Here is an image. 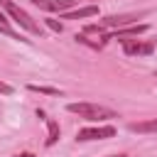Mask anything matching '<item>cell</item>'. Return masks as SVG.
Returning a JSON list of instances; mask_svg holds the SVG:
<instances>
[{
  "instance_id": "1",
  "label": "cell",
  "mask_w": 157,
  "mask_h": 157,
  "mask_svg": "<svg viewBox=\"0 0 157 157\" xmlns=\"http://www.w3.org/2000/svg\"><path fill=\"white\" fill-rule=\"evenodd\" d=\"M66 110L74 113V115H78V118H83V120H91V123L118 118L115 110H110V108H105V105H96V103H69Z\"/></svg>"
},
{
  "instance_id": "2",
  "label": "cell",
  "mask_w": 157,
  "mask_h": 157,
  "mask_svg": "<svg viewBox=\"0 0 157 157\" xmlns=\"http://www.w3.org/2000/svg\"><path fill=\"white\" fill-rule=\"evenodd\" d=\"M0 5H2V10L12 17V22H17L22 29H27V32H32V34H42V29H39V25L32 20V15L25 12L15 0H0Z\"/></svg>"
},
{
  "instance_id": "3",
  "label": "cell",
  "mask_w": 157,
  "mask_h": 157,
  "mask_svg": "<svg viewBox=\"0 0 157 157\" xmlns=\"http://www.w3.org/2000/svg\"><path fill=\"white\" fill-rule=\"evenodd\" d=\"M120 44H123V52L128 56H147V54L155 52L152 42H140V39H130V37H123Z\"/></svg>"
},
{
  "instance_id": "4",
  "label": "cell",
  "mask_w": 157,
  "mask_h": 157,
  "mask_svg": "<svg viewBox=\"0 0 157 157\" xmlns=\"http://www.w3.org/2000/svg\"><path fill=\"white\" fill-rule=\"evenodd\" d=\"M115 135V128L113 125H101V128H81L76 132V140L78 142H88V140H105V137H113Z\"/></svg>"
},
{
  "instance_id": "5",
  "label": "cell",
  "mask_w": 157,
  "mask_h": 157,
  "mask_svg": "<svg viewBox=\"0 0 157 157\" xmlns=\"http://www.w3.org/2000/svg\"><path fill=\"white\" fill-rule=\"evenodd\" d=\"M135 20H137V15H108V17L101 20V25H103V27H115V29H120V27L132 25Z\"/></svg>"
},
{
  "instance_id": "6",
  "label": "cell",
  "mask_w": 157,
  "mask_h": 157,
  "mask_svg": "<svg viewBox=\"0 0 157 157\" xmlns=\"http://www.w3.org/2000/svg\"><path fill=\"white\" fill-rule=\"evenodd\" d=\"M32 2L37 7H42V10H49V12H64L66 7H71L78 0H32Z\"/></svg>"
},
{
  "instance_id": "7",
  "label": "cell",
  "mask_w": 157,
  "mask_h": 157,
  "mask_svg": "<svg viewBox=\"0 0 157 157\" xmlns=\"http://www.w3.org/2000/svg\"><path fill=\"white\" fill-rule=\"evenodd\" d=\"M93 15H98V7L96 5L78 7V10H71V12H59L61 20H81V17H93Z\"/></svg>"
},
{
  "instance_id": "8",
  "label": "cell",
  "mask_w": 157,
  "mask_h": 157,
  "mask_svg": "<svg viewBox=\"0 0 157 157\" xmlns=\"http://www.w3.org/2000/svg\"><path fill=\"white\" fill-rule=\"evenodd\" d=\"M150 29V25H130L125 29H115L110 34V39H123V37H137V34H145Z\"/></svg>"
},
{
  "instance_id": "9",
  "label": "cell",
  "mask_w": 157,
  "mask_h": 157,
  "mask_svg": "<svg viewBox=\"0 0 157 157\" xmlns=\"http://www.w3.org/2000/svg\"><path fill=\"white\" fill-rule=\"evenodd\" d=\"M59 123L56 120H52V118H47V140H44V145L47 147H52V145H56V140H59Z\"/></svg>"
},
{
  "instance_id": "10",
  "label": "cell",
  "mask_w": 157,
  "mask_h": 157,
  "mask_svg": "<svg viewBox=\"0 0 157 157\" xmlns=\"http://www.w3.org/2000/svg\"><path fill=\"white\" fill-rule=\"evenodd\" d=\"M132 132H157V118L155 120H145V123H130Z\"/></svg>"
},
{
  "instance_id": "11",
  "label": "cell",
  "mask_w": 157,
  "mask_h": 157,
  "mask_svg": "<svg viewBox=\"0 0 157 157\" xmlns=\"http://www.w3.org/2000/svg\"><path fill=\"white\" fill-rule=\"evenodd\" d=\"M27 88L34 91V93H44V96H61V91H59V88H52V86H37V83H29Z\"/></svg>"
},
{
  "instance_id": "12",
  "label": "cell",
  "mask_w": 157,
  "mask_h": 157,
  "mask_svg": "<svg viewBox=\"0 0 157 157\" xmlns=\"http://www.w3.org/2000/svg\"><path fill=\"white\" fill-rule=\"evenodd\" d=\"M0 32H2V34H7V37H12V39H20V42H29V39H25L22 34H17L15 29H10L7 25H0Z\"/></svg>"
},
{
  "instance_id": "13",
  "label": "cell",
  "mask_w": 157,
  "mask_h": 157,
  "mask_svg": "<svg viewBox=\"0 0 157 157\" xmlns=\"http://www.w3.org/2000/svg\"><path fill=\"white\" fill-rule=\"evenodd\" d=\"M74 39H76V42H81V44H88V47H93V49H101V47H103L101 42H91V39H86V34H76Z\"/></svg>"
},
{
  "instance_id": "14",
  "label": "cell",
  "mask_w": 157,
  "mask_h": 157,
  "mask_svg": "<svg viewBox=\"0 0 157 157\" xmlns=\"http://www.w3.org/2000/svg\"><path fill=\"white\" fill-rule=\"evenodd\" d=\"M0 93H2V96H12V93H15V88H12L10 83H5V81H0Z\"/></svg>"
},
{
  "instance_id": "15",
  "label": "cell",
  "mask_w": 157,
  "mask_h": 157,
  "mask_svg": "<svg viewBox=\"0 0 157 157\" xmlns=\"http://www.w3.org/2000/svg\"><path fill=\"white\" fill-rule=\"evenodd\" d=\"M47 27L49 29H54V32H61L64 27H61V22H56V20H47Z\"/></svg>"
},
{
  "instance_id": "16",
  "label": "cell",
  "mask_w": 157,
  "mask_h": 157,
  "mask_svg": "<svg viewBox=\"0 0 157 157\" xmlns=\"http://www.w3.org/2000/svg\"><path fill=\"white\" fill-rule=\"evenodd\" d=\"M5 15H7V12H5V10H0V25H5V22H7V17H5Z\"/></svg>"
},
{
  "instance_id": "17",
  "label": "cell",
  "mask_w": 157,
  "mask_h": 157,
  "mask_svg": "<svg viewBox=\"0 0 157 157\" xmlns=\"http://www.w3.org/2000/svg\"><path fill=\"white\" fill-rule=\"evenodd\" d=\"M15 157H34L32 152H20V155H15Z\"/></svg>"
},
{
  "instance_id": "18",
  "label": "cell",
  "mask_w": 157,
  "mask_h": 157,
  "mask_svg": "<svg viewBox=\"0 0 157 157\" xmlns=\"http://www.w3.org/2000/svg\"><path fill=\"white\" fill-rule=\"evenodd\" d=\"M108 157H128V155H108Z\"/></svg>"
}]
</instances>
